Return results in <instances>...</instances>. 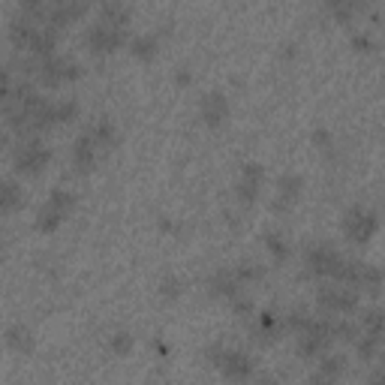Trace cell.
<instances>
[{
	"instance_id": "cell-30",
	"label": "cell",
	"mask_w": 385,
	"mask_h": 385,
	"mask_svg": "<svg viewBox=\"0 0 385 385\" xmlns=\"http://www.w3.org/2000/svg\"><path fill=\"white\" fill-rule=\"evenodd\" d=\"M361 331L382 337V310H380V307L364 310V316H361Z\"/></svg>"
},
{
	"instance_id": "cell-4",
	"label": "cell",
	"mask_w": 385,
	"mask_h": 385,
	"mask_svg": "<svg viewBox=\"0 0 385 385\" xmlns=\"http://www.w3.org/2000/svg\"><path fill=\"white\" fill-rule=\"evenodd\" d=\"M49 160H51L49 148L39 139L21 141L19 151H15V172H21V175H39V172L49 166Z\"/></svg>"
},
{
	"instance_id": "cell-42",
	"label": "cell",
	"mask_w": 385,
	"mask_h": 385,
	"mask_svg": "<svg viewBox=\"0 0 385 385\" xmlns=\"http://www.w3.org/2000/svg\"><path fill=\"white\" fill-rule=\"evenodd\" d=\"M3 145H6V132L0 130V148H3Z\"/></svg>"
},
{
	"instance_id": "cell-21",
	"label": "cell",
	"mask_w": 385,
	"mask_h": 385,
	"mask_svg": "<svg viewBox=\"0 0 385 385\" xmlns=\"http://www.w3.org/2000/svg\"><path fill=\"white\" fill-rule=\"evenodd\" d=\"M343 373H347V358H343V355H325L319 361L316 380L319 382H334L337 376H343Z\"/></svg>"
},
{
	"instance_id": "cell-33",
	"label": "cell",
	"mask_w": 385,
	"mask_h": 385,
	"mask_svg": "<svg viewBox=\"0 0 385 385\" xmlns=\"http://www.w3.org/2000/svg\"><path fill=\"white\" fill-rule=\"evenodd\" d=\"M180 292H184V283H180L178 277H166V280L160 283V295H163V298H169V301H175V298H178Z\"/></svg>"
},
{
	"instance_id": "cell-3",
	"label": "cell",
	"mask_w": 385,
	"mask_h": 385,
	"mask_svg": "<svg viewBox=\"0 0 385 385\" xmlns=\"http://www.w3.org/2000/svg\"><path fill=\"white\" fill-rule=\"evenodd\" d=\"M36 73H39V82H43L45 88H58V84H64V82H75V78L82 75V67L73 64V60L58 58V54H51V58L39 60Z\"/></svg>"
},
{
	"instance_id": "cell-25",
	"label": "cell",
	"mask_w": 385,
	"mask_h": 385,
	"mask_svg": "<svg viewBox=\"0 0 385 385\" xmlns=\"http://www.w3.org/2000/svg\"><path fill=\"white\" fill-rule=\"evenodd\" d=\"M88 136L97 141V148H112L115 141H117V130H115L112 121H97V124L91 127Z\"/></svg>"
},
{
	"instance_id": "cell-11",
	"label": "cell",
	"mask_w": 385,
	"mask_h": 385,
	"mask_svg": "<svg viewBox=\"0 0 385 385\" xmlns=\"http://www.w3.org/2000/svg\"><path fill=\"white\" fill-rule=\"evenodd\" d=\"M301 190H304L301 175H283L277 180V199H274V211H289L298 202Z\"/></svg>"
},
{
	"instance_id": "cell-24",
	"label": "cell",
	"mask_w": 385,
	"mask_h": 385,
	"mask_svg": "<svg viewBox=\"0 0 385 385\" xmlns=\"http://www.w3.org/2000/svg\"><path fill=\"white\" fill-rule=\"evenodd\" d=\"M380 286H382V274H380V268H376V265H361L355 289H364V292L376 295V292H380Z\"/></svg>"
},
{
	"instance_id": "cell-37",
	"label": "cell",
	"mask_w": 385,
	"mask_h": 385,
	"mask_svg": "<svg viewBox=\"0 0 385 385\" xmlns=\"http://www.w3.org/2000/svg\"><path fill=\"white\" fill-rule=\"evenodd\" d=\"M12 75L6 73V69H0V106L3 103H10V97H12Z\"/></svg>"
},
{
	"instance_id": "cell-19",
	"label": "cell",
	"mask_w": 385,
	"mask_h": 385,
	"mask_svg": "<svg viewBox=\"0 0 385 385\" xmlns=\"http://www.w3.org/2000/svg\"><path fill=\"white\" fill-rule=\"evenodd\" d=\"M130 21H132V12L124 3H117V0H103V25L124 30Z\"/></svg>"
},
{
	"instance_id": "cell-22",
	"label": "cell",
	"mask_w": 385,
	"mask_h": 385,
	"mask_svg": "<svg viewBox=\"0 0 385 385\" xmlns=\"http://www.w3.org/2000/svg\"><path fill=\"white\" fill-rule=\"evenodd\" d=\"M64 214L60 211H54L49 202H45L43 208H39V214H36V220H34V226H36V232H43V235H49V232H54L60 223H64Z\"/></svg>"
},
{
	"instance_id": "cell-1",
	"label": "cell",
	"mask_w": 385,
	"mask_h": 385,
	"mask_svg": "<svg viewBox=\"0 0 385 385\" xmlns=\"http://www.w3.org/2000/svg\"><path fill=\"white\" fill-rule=\"evenodd\" d=\"M376 229H380V217H376V211H371V208L355 205L347 211V217H343V232H347V238L352 244H367L376 235Z\"/></svg>"
},
{
	"instance_id": "cell-5",
	"label": "cell",
	"mask_w": 385,
	"mask_h": 385,
	"mask_svg": "<svg viewBox=\"0 0 385 385\" xmlns=\"http://www.w3.org/2000/svg\"><path fill=\"white\" fill-rule=\"evenodd\" d=\"M319 307L325 313H340V316H347V313L358 307V292L352 286H343V283L325 286V289H319Z\"/></svg>"
},
{
	"instance_id": "cell-29",
	"label": "cell",
	"mask_w": 385,
	"mask_h": 385,
	"mask_svg": "<svg viewBox=\"0 0 385 385\" xmlns=\"http://www.w3.org/2000/svg\"><path fill=\"white\" fill-rule=\"evenodd\" d=\"M49 205L54 208V211H60L64 217H69L75 211V196L69 193V190H51V196H49Z\"/></svg>"
},
{
	"instance_id": "cell-10",
	"label": "cell",
	"mask_w": 385,
	"mask_h": 385,
	"mask_svg": "<svg viewBox=\"0 0 385 385\" xmlns=\"http://www.w3.org/2000/svg\"><path fill=\"white\" fill-rule=\"evenodd\" d=\"M199 115H202V121H205L208 127H220V124L229 121V100H226L223 93L211 91V93H205V97H202Z\"/></svg>"
},
{
	"instance_id": "cell-20",
	"label": "cell",
	"mask_w": 385,
	"mask_h": 385,
	"mask_svg": "<svg viewBox=\"0 0 385 385\" xmlns=\"http://www.w3.org/2000/svg\"><path fill=\"white\" fill-rule=\"evenodd\" d=\"M208 286H211V292L220 295V298H232V295L241 292V283L232 271H217L214 277L208 280Z\"/></svg>"
},
{
	"instance_id": "cell-16",
	"label": "cell",
	"mask_w": 385,
	"mask_h": 385,
	"mask_svg": "<svg viewBox=\"0 0 385 385\" xmlns=\"http://www.w3.org/2000/svg\"><path fill=\"white\" fill-rule=\"evenodd\" d=\"M6 347L19 355H27V352H34V331L27 325H10L6 328Z\"/></svg>"
},
{
	"instance_id": "cell-8",
	"label": "cell",
	"mask_w": 385,
	"mask_h": 385,
	"mask_svg": "<svg viewBox=\"0 0 385 385\" xmlns=\"http://www.w3.org/2000/svg\"><path fill=\"white\" fill-rule=\"evenodd\" d=\"M220 371H223L226 380H235V382H241V380H250L256 371V364H253V358L244 355L241 349H223V355H220Z\"/></svg>"
},
{
	"instance_id": "cell-28",
	"label": "cell",
	"mask_w": 385,
	"mask_h": 385,
	"mask_svg": "<svg viewBox=\"0 0 385 385\" xmlns=\"http://www.w3.org/2000/svg\"><path fill=\"white\" fill-rule=\"evenodd\" d=\"M355 352L361 361H373L376 352H380V337L376 334H358L355 337Z\"/></svg>"
},
{
	"instance_id": "cell-36",
	"label": "cell",
	"mask_w": 385,
	"mask_h": 385,
	"mask_svg": "<svg viewBox=\"0 0 385 385\" xmlns=\"http://www.w3.org/2000/svg\"><path fill=\"white\" fill-rule=\"evenodd\" d=\"M229 301H232V310L238 313V316H250V313H253V301H250L247 295H241V292H238V295H232Z\"/></svg>"
},
{
	"instance_id": "cell-35",
	"label": "cell",
	"mask_w": 385,
	"mask_h": 385,
	"mask_svg": "<svg viewBox=\"0 0 385 385\" xmlns=\"http://www.w3.org/2000/svg\"><path fill=\"white\" fill-rule=\"evenodd\" d=\"M310 313H304V310H295V313H289V319L286 322H283V325H286V328H292V331L298 334V331H304V328H307L310 325Z\"/></svg>"
},
{
	"instance_id": "cell-17",
	"label": "cell",
	"mask_w": 385,
	"mask_h": 385,
	"mask_svg": "<svg viewBox=\"0 0 385 385\" xmlns=\"http://www.w3.org/2000/svg\"><path fill=\"white\" fill-rule=\"evenodd\" d=\"M325 6L340 25H349L358 12H364V0H325Z\"/></svg>"
},
{
	"instance_id": "cell-2",
	"label": "cell",
	"mask_w": 385,
	"mask_h": 385,
	"mask_svg": "<svg viewBox=\"0 0 385 385\" xmlns=\"http://www.w3.org/2000/svg\"><path fill=\"white\" fill-rule=\"evenodd\" d=\"M331 347V331H328L325 319H310V325L304 331H298V355L301 358H319L325 355V349Z\"/></svg>"
},
{
	"instance_id": "cell-39",
	"label": "cell",
	"mask_w": 385,
	"mask_h": 385,
	"mask_svg": "<svg viewBox=\"0 0 385 385\" xmlns=\"http://www.w3.org/2000/svg\"><path fill=\"white\" fill-rule=\"evenodd\" d=\"M310 141L316 148H322V151H325V148H331L334 145V139H331V132H328L325 127H319V130H313V136H310Z\"/></svg>"
},
{
	"instance_id": "cell-18",
	"label": "cell",
	"mask_w": 385,
	"mask_h": 385,
	"mask_svg": "<svg viewBox=\"0 0 385 385\" xmlns=\"http://www.w3.org/2000/svg\"><path fill=\"white\" fill-rule=\"evenodd\" d=\"M21 187L15 180H0V217L12 214V211L21 208Z\"/></svg>"
},
{
	"instance_id": "cell-15",
	"label": "cell",
	"mask_w": 385,
	"mask_h": 385,
	"mask_svg": "<svg viewBox=\"0 0 385 385\" xmlns=\"http://www.w3.org/2000/svg\"><path fill=\"white\" fill-rule=\"evenodd\" d=\"M58 36H60V30H54V27L45 25L43 30H36V36H34V43H30L27 51H34L39 60L51 58V54H58V51H54V49H58Z\"/></svg>"
},
{
	"instance_id": "cell-40",
	"label": "cell",
	"mask_w": 385,
	"mask_h": 385,
	"mask_svg": "<svg viewBox=\"0 0 385 385\" xmlns=\"http://www.w3.org/2000/svg\"><path fill=\"white\" fill-rule=\"evenodd\" d=\"M175 82L180 84V88H187V84L193 82V75H190V69H178V75H175Z\"/></svg>"
},
{
	"instance_id": "cell-38",
	"label": "cell",
	"mask_w": 385,
	"mask_h": 385,
	"mask_svg": "<svg viewBox=\"0 0 385 385\" xmlns=\"http://www.w3.org/2000/svg\"><path fill=\"white\" fill-rule=\"evenodd\" d=\"M352 49H355V51H373L376 49V39L371 34H355V36H352Z\"/></svg>"
},
{
	"instance_id": "cell-32",
	"label": "cell",
	"mask_w": 385,
	"mask_h": 385,
	"mask_svg": "<svg viewBox=\"0 0 385 385\" xmlns=\"http://www.w3.org/2000/svg\"><path fill=\"white\" fill-rule=\"evenodd\" d=\"M54 117H58V124H69L78 117V103L75 100H64V103H54Z\"/></svg>"
},
{
	"instance_id": "cell-13",
	"label": "cell",
	"mask_w": 385,
	"mask_h": 385,
	"mask_svg": "<svg viewBox=\"0 0 385 385\" xmlns=\"http://www.w3.org/2000/svg\"><path fill=\"white\" fill-rule=\"evenodd\" d=\"M34 36H36V25H34V19H27V15H19V19L10 25V43L15 45V49H30V43H34Z\"/></svg>"
},
{
	"instance_id": "cell-12",
	"label": "cell",
	"mask_w": 385,
	"mask_h": 385,
	"mask_svg": "<svg viewBox=\"0 0 385 385\" xmlns=\"http://www.w3.org/2000/svg\"><path fill=\"white\" fill-rule=\"evenodd\" d=\"M73 166L78 172H91L93 166H97V141H93L88 132L75 139V145H73Z\"/></svg>"
},
{
	"instance_id": "cell-26",
	"label": "cell",
	"mask_w": 385,
	"mask_h": 385,
	"mask_svg": "<svg viewBox=\"0 0 385 385\" xmlns=\"http://www.w3.org/2000/svg\"><path fill=\"white\" fill-rule=\"evenodd\" d=\"M130 51H132V58H139V60H154L156 51H160V43H156L154 36H136L130 43Z\"/></svg>"
},
{
	"instance_id": "cell-41",
	"label": "cell",
	"mask_w": 385,
	"mask_h": 385,
	"mask_svg": "<svg viewBox=\"0 0 385 385\" xmlns=\"http://www.w3.org/2000/svg\"><path fill=\"white\" fill-rule=\"evenodd\" d=\"M154 347H156V352H160V355H169V347H166V343H163V340H156Z\"/></svg>"
},
{
	"instance_id": "cell-14",
	"label": "cell",
	"mask_w": 385,
	"mask_h": 385,
	"mask_svg": "<svg viewBox=\"0 0 385 385\" xmlns=\"http://www.w3.org/2000/svg\"><path fill=\"white\" fill-rule=\"evenodd\" d=\"M280 331H283V319L277 316V310L259 313V322H256V328H253V337H256L259 343H271Z\"/></svg>"
},
{
	"instance_id": "cell-7",
	"label": "cell",
	"mask_w": 385,
	"mask_h": 385,
	"mask_svg": "<svg viewBox=\"0 0 385 385\" xmlns=\"http://www.w3.org/2000/svg\"><path fill=\"white\" fill-rule=\"evenodd\" d=\"M262 180H265V169L259 163H247L241 166V180L235 187V196H238L241 205H253L259 199V190H262Z\"/></svg>"
},
{
	"instance_id": "cell-34",
	"label": "cell",
	"mask_w": 385,
	"mask_h": 385,
	"mask_svg": "<svg viewBox=\"0 0 385 385\" xmlns=\"http://www.w3.org/2000/svg\"><path fill=\"white\" fill-rule=\"evenodd\" d=\"M130 349H132V337L127 331L112 334V352L115 355H130Z\"/></svg>"
},
{
	"instance_id": "cell-31",
	"label": "cell",
	"mask_w": 385,
	"mask_h": 385,
	"mask_svg": "<svg viewBox=\"0 0 385 385\" xmlns=\"http://www.w3.org/2000/svg\"><path fill=\"white\" fill-rule=\"evenodd\" d=\"M232 274L238 277L241 286H244V283H256V280H262V277H265V268H262V265H256V262H244V265H238V268H235Z\"/></svg>"
},
{
	"instance_id": "cell-27",
	"label": "cell",
	"mask_w": 385,
	"mask_h": 385,
	"mask_svg": "<svg viewBox=\"0 0 385 385\" xmlns=\"http://www.w3.org/2000/svg\"><path fill=\"white\" fill-rule=\"evenodd\" d=\"M262 241H265V250L271 253L274 262H286V259H289V241L283 238L280 232H268Z\"/></svg>"
},
{
	"instance_id": "cell-43",
	"label": "cell",
	"mask_w": 385,
	"mask_h": 385,
	"mask_svg": "<svg viewBox=\"0 0 385 385\" xmlns=\"http://www.w3.org/2000/svg\"><path fill=\"white\" fill-rule=\"evenodd\" d=\"M0 262H3V247H0Z\"/></svg>"
},
{
	"instance_id": "cell-23",
	"label": "cell",
	"mask_w": 385,
	"mask_h": 385,
	"mask_svg": "<svg viewBox=\"0 0 385 385\" xmlns=\"http://www.w3.org/2000/svg\"><path fill=\"white\" fill-rule=\"evenodd\" d=\"M328 331H331V340H347V343H355V337L361 334V328L349 319H331L328 322Z\"/></svg>"
},
{
	"instance_id": "cell-9",
	"label": "cell",
	"mask_w": 385,
	"mask_h": 385,
	"mask_svg": "<svg viewBox=\"0 0 385 385\" xmlns=\"http://www.w3.org/2000/svg\"><path fill=\"white\" fill-rule=\"evenodd\" d=\"M304 262H307V271L316 274V277H334L340 262H343V256L334 253L331 247H313V250H307Z\"/></svg>"
},
{
	"instance_id": "cell-6",
	"label": "cell",
	"mask_w": 385,
	"mask_h": 385,
	"mask_svg": "<svg viewBox=\"0 0 385 385\" xmlns=\"http://www.w3.org/2000/svg\"><path fill=\"white\" fill-rule=\"evenodd\" d=\"M84 45H88V51L93 54H112L124 45V30L121 27H108V25H91L88 34H84Z\"/></svg>"
}]
</instances>
